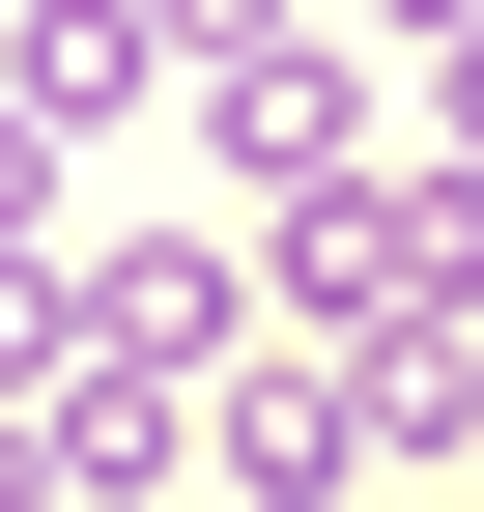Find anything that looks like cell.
<instances>
[{"label":"cell","mask_w":484,"mask_h":512,"mask_svg":"<svg viewBox=\"0 0 484 512\" xmlns=\"http://www.w3.org/2000/svg\"><path fill=\"white\" fill-rule=\"evenodd\" d=\"M342 114L371 86H342L314 29H228V171H342Z\"/></svg>","instance_id":"cell-2"},{"label":"cell","mask_w":484,"mask_h":512,"mask_svg":"<svg viewBox=\"0 0 484 512\" xmlns=\"http://www.w3.org/2000/svg\"><path fill=\"white\" fill-rule=\"evenodd\" d=\"M428 114H456V171H484V57H456V86H428Z\"/></svg>","instance_id":"cell-5"},{"label":"cell","mask_w":484,"mask_h":512,"mask_svg":"<svg viewBox=\"0 0 484 512\" xmlns=\"http://www.w3.org/2000/svg\"><path fill=\"white\" fill-rule=\"evenodd\" d=\"M114 342H143V370H228V342H257V256H228V228H143V256H114Z\"/></svg>","instance_id":"cell-1"},{"label":"cell","mask_w":484,"mask_h":512,"mask_svg":"<svg viewBox=\"0 0 484 512\" xmlns=\"http://www.w3.org/2000/svg\"><path fill=\"white\" fill-rule=\"evenodd\" d=\"M29 200H57V143H29V114H0V228H29Z\"/></svg>","instance_id":"cell-4"},{"label":"cell","mask_w":484,"mask_h":512,"mask_svg":"<svg viewBox=\"0 0 484 512\" xmlns=\"http://www.w3.org/2000/svg\"><path fill=\"white\" fill-rule=\"evenodd\" d=\"M86 114H143V0H57L29 29V143H86Z\"/></svg>","instance_id":"cell-3"}]
</instances>
